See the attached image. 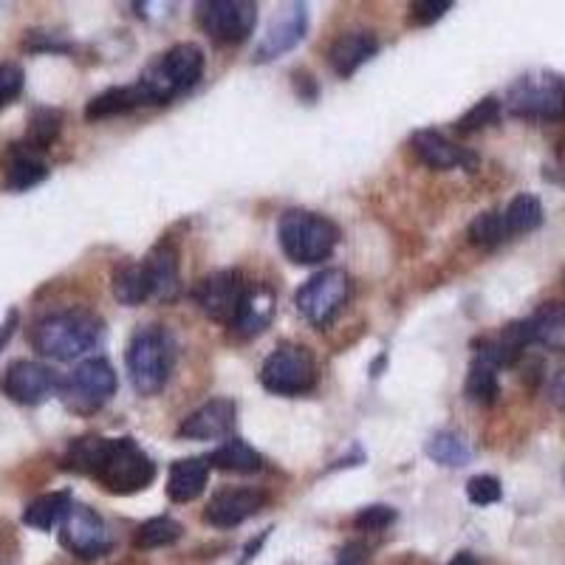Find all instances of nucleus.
Instances as JSON below:
<instances>
[{"instance_id": "37", "label": "nucleus", "mask_w": 565, "mask_h": 565, "mask_svg": "<svg viewBox=\"0 0 565 565\" xmlns=\"http://www.w3.org/2000/svg\"><path fill=\"white\" fill-rule=\"evenodd\" d=\"M23 85H26V74H23L20 65L0 63V110L23 94Z\"/></svg>"}, {"instance_id": "11", "label": "nucleus", "mask_w": 565, "mask_h": 565, "mask_svg": "<svg viewBox=\"0 0 565 565\" xmlns=\"http://www.w3.org/2000/svg\"><path fill=\"white\" fill-rule=\"evenodd\" d=\"M199 23L215 43H244L257 23V7L249 0H210L199 7Z\"/></svg>"}, {"instance_id": "14", "label": "nucleus", "mask_w": 565, "mask_h": 565, "mask_svg": "<svg viewBox=\"0 0 565 565\" xmlns=\"http://www.w3.org/2000/svg\"><path fill=\"white\" fill-rule=\"evenodd\" d=\"M309 29V14L302 3H289L275 20L269 23L266 34L255 49V63H271V60L289 54Z\"/></svg>"}, {"instance_id": "18", "label": "nucleus", "mask_w": 565, "mask_h": 565, "mask_svg": "<svg viewBox=\"0 0 565 565\" xmlns=\"http://www.w3.org/2000/svg\"><path fill=\"white\" fill-rule=\"evenodd\" d=\"M141 264H145V269H148L150 295H153V300L173 302L175 297L181 295L179 252H175V246L170 244V241L156 244Z\"/></svg>"}, {"instance_id": "8", "label": "nucleus", "mask_w": 565, "mask_h": 565, "mask_svg": "<svg viewBox=\"0 0 565 565\" xmlns=\"http://www.w3.org/2000/svg\"><path fill=\"white\" fill-rule=\"evenodd\" d=\"M507 108L521 119L540 122H559L565 119V85L563 79L543 74V77H521L509 88Z\"/></svg>"}, {"instance_id": "32", "label": "nucleus", "mask_w": 565, "mask_h": 565, "mask_svg": "<svg viewBox=\"0 0 565 565\" xmlns=\"http://www.w3.org/2000/svg\"><path fill=\"white\" fill-rule=\"evenodd\" d=\"M507 218L509 235H523V232H534L540 224H543V204H540L537 195L521 193L514 195L512 204L503 212Z\"/></svg>"}, {"instance_id": "21", "label": "nucleus", "mask_w": 565, "mask_h": 565, "mask_svg": "<svg viewBox=\"0 0 565 565\" xmlns=\"http://www.w3.org/2000/svg\"><path fill=\"white\" fill-rule=\"evenodd\" d=\"M275 317V291L264 282H257V286H249L246 289L244 302H241V311H238V320H235V331L241 337H255L260 331H266Z\"/></svg>"}, {"instance_id": "30", "label": "nucleus", "mask_w": 565, "mask_h": 565, "mask_svg": "<svg viewBox=\"0 0 565 565\" xmlns=\"http://www.w3.org/2000/svg\"><path fill=\"white\" fill-rule=\"evenodd\" d=\"M498 367H492L489 362L476 360L472 367H469V376H467V385H463V393L472 405H481L489 407L498 402L501 396V385H498Z\"/></svg>"}, {"instance_id": "39", "label": "nucleus", "mask_w": 565, "mask_h": 565, "mask_svg": "<svg viewBox=\"0 0 565 565\" xmlns=\"http://www.w3.org/2000/svg\"><path fill=\"white\" fill-rule=\"evenodd\" d=\"M371 554L362 543H348L340 554H337V563L334 565H367Z\"/></svg>"}, {"instance_id": "29", "label": "nucleus", "mask_w": 565, "mask_h": 565, "mask_svg": "<svg viewBox=\"0 0 565 565\" xmlns=\"http://www.w3.org/2000/svg\"><path fill=\"white\" fill-rule=\"evenodd\" d=\"M424 452H427V458H430V461L441 463V467H450V469L467 467V463L472 461V450L467 447V441H463L458 433H450V430H441V433H436V436L427 438V444H424Z\"/></svg>"}, {"instance_id": "40", "label": "nucleus", "mask_w": 565, "mask_h": 565, "mask_svg": "<svg viewBox=\"0 0 565 565\" xmlns=\"http://www.w3.org/2000/svg\"><path fill=\"white\" fill-rule=\"evenodd\" d=\"M18 326H20V311L18 309H9L7 320L0 322V348L7 345L9 340H12L14 328H18Z\"/></svg>"}, {"instance_id": "28", "label": "nucleus", "mask_w": 565, "mask_h": 565, "mask_svg": "<svg viewBox=\"0 0 565 565\" xmlns=\"http://www.w3.org/2000/svg\"><path fill=\"white\" fill-rule=\"evenodd\" d=\"M60 130H63V110L60 108H34L29 116L26 139L20 141L23 148L32 153H45L57 141Z\"/></svg>"}, {"instance_id": "24", "label": "nucleus", "mask_w": 565, "mask_h": 565, "mask_svg": "<svg viewBox=\"0 0 565 565\" xmlns=\"http://www.w3.org/2000/svg\"><path fill=\"white\" fill-rule=\"evenodd\" d=\"M71 507H74V501H71L68 489H60V492H45L29 503L26 512H23V523L32 529H38V532H52V529L63 526V521L68 518Z\"/></svg>"}, {"instance_id": "41", "label": "nucleus", "mask_w": 565, "mask_h": 565, "mask_svg": "<svg viewBox=\"0 0 565 565\" xmlns=\"http://www.w3.org/2000/svg\"><path fill=\"white\" fill-rule=\"evenodd\" d=\"M552 402L554 405L559 407V411H565V367L563 371L557 373V376H554V382H552Z\"/></svg>"}, {"instance_id": "25", "label": "nucleus", "mask_w": 565, "mask_h": 565, "mask_svg": "<svg viewBox=\"0 0 565 565\" xmlns=\"http://www.w3.org/2000/svg\"><path fill=\"white\" fill-rule=\"evenodd\" d=\"M532 342L548 348V351L565 353V306L563 302H546L529 317Z\"/></svg>"}, {"instance_id": "43", "label": "nucleus", "mask_w": 565, "mask_h": 565, "mask_svg": "<svg viewBox=\"0 0 565 565\" xmlns=\"http://www.w3.org/2000/svg\"><path fill=\"white\" fill-rule=\"evenodd\" d=\"M450 565H478V559L472 557L469 552H461V554H456V557L450 559Z\"/></svg>"}, {"instance_id": "33", "label": "nucleus", "mask_w": 565, "mask_h": 565, "mask_svg": "<svg viewBox=\"0 0 565 565\" xmlns=\"http://www.w3.org/2000/svg\"><path fill=\"white\" fill-rule=\"evenodd\" d=\"M469 244L481 246V249H492V246L503 244L509 238V226L507 218H503V212H483L478 215L467 230Z\"/></svg>"}, {"instance_id": "34", "label": "nucleus", "mask_w": 565, "mask_h": 565, "mask_svg": "<svg viewBox=\"0 0 565 565\" xmlns=\"http://www.w3.org/2000/svg\"><path fill=\"white\" fill-rule=\"evenodd\" d=\"M498 119H501V103H498L494 97H487V99H481V103L472 105V108H469L467 114L458 119L456 130L461 136L478 134V130L489 128V125H494Z\"/></svg>"}, {"instance_id": "2", "label": "nucleus", "mask_w": 565, "mask_h": 565, "mask_svg": "<svg viewBox=\"0 0 565 565\" xmlns=\"http://www.w3.org/2000/svg\"><path fill=\"white\" fill-rule=\"evenodd\" d=\"M103 337V320L88 309H65L34 322V351L57 362L79 360Z\"/></svg>"}, {"instance_id": "20", "label": "nucleus", "mask_w": 565, "mask_h": 565, "mask_svg": "<svg viewBox=\"0 0 565 565\" xmlns=\"http://www.w3.org/2000/svg\"><path fill=\"white\" fill-rule=\"evenodd\" d=\"M49 179V164L40 159V153H32L23 145H12L3 159V184L12 193H26L32 186L43 184Z\"/></svg>"}, {"instance_id": "17", "label": "nucleus", "mask_w": 565, "mask_h": 565, "mask_svg": "<svg viewBox=\"0 0 565 565\" xmlns=\"http://www.w3.org/2000/svg\"><path fill=\"white\" fill-rule=\"evenodd\" d=\"M235 413H238V407L232 398H212L181 422L179 436L186 441H215V438L230 436Z\"/></svg>"}, {"instance_id": "1", "label": "nucleus", "mask_w": 565, "mask_h": 565, "mask_svg": "<svg viewBox=\"0 0 565 565\" xmlns=\"http://www.w3.org/2000/svg\"><path fill=\"white\" fill-rule=\"evenodd\" d=\"M65 467L97 478L114 494H134L156 478L153 458L134 438H77L65 452Z\"/></svg>"}, {"instance_id": "38", "label": "nucleus", "mask_w": 565, "mask_h": 565, "mask_svg": "<svg viewBox=\"0 0 565 565\" xmlns=\"http://www.w3.org/2000/svg\"><path fill=\"white\" fill-rule=\"evenodd\" d=\"M450 9H452L450 0H416V3H411V14H407V20H411L413 26H433V23L441 20Z\"/></svg>"}, {"instance_id": "22", "label": "nucleus", "mask_w": 565, "mask_h": 565, "mask_svg": "<svg viewBox=\"0 0 565 565\" xmlns=\"http://www.w3.org/2000/svg\"><path fill=\"white\" fill-rule=\"evenodd\" d=\"M206 478H210V461L206 458H181L170 467L168 498L173 503L195 501L206 489Z\"/></svg>"}, {"instance_id": "4", "label": "nucleus", "mask_w": 565, "mask_h": 565, "mask_svg": "<svg viewBox=\"0 0 565 565\" xmlns=\"http://www.w3.org/2000/svg\"><path fill=\"white\" fill-rule=\"evenodd\" d=\"M277 241L291 264L315 266L331 257L340 244V226L309 210H289L280 215Z\"/></svg>"}, {"instance_id": "3", "label": "nucleus", "mask_w": 565, "mask_h": 565, "mask_svg": "<svg viewBox=\"0 0 565 565\" xmlns=\"http://www.w3.org/2000/svg\"><path fill=\"white\" fill-rule=\"evenodd\" d=\"M201 74H204V52L195 43H179L141 71L136 85L145 90L150 105H164L193 88Z\"/></svg>"}, {"instance_id": "26", "label": "nucleus", "mask_w": 565, "mask_h": 565, "mask_svg": "<svg viewBox=\"0 0 565 565\" xmlns=\"http://www.w3.org/2000/svg\"><path fill=\"white\" fill-rule=\"evenodd\" d=\"M110 291L122 306H141L150 300V280L145 264H122L116 266L114 277H110Z\"/></svg>"}, {"instance_id": "31", "label": "nucleus", "mask_w": 565, "mask_h": 565, "mask_svg": "<svg viewBox=\"0 0 565 565\" xmlns=\"http://www.w3.org/2000/svg\"><path fill=\"white\" fill-rule=\"evenodd\" d=\"M184 526L168 514H161V518H150L148 523H141L139 532L134 537V546L141 548V552H153V548H164L173 546L175 540L181 537Z\"/></svg>"}, {"instance_id": "10", "label": "nucleus", "mask_w": 565, "mask_h": 565, "mask_svg": "<svg viewBox=\"0 0 565 565\" xmlns=\"http://www.w3.org/2000/svg\"><path fill=\"white\" fill-rule=\"evenodd\" d=\"M246 289H249V282L244 280V275H241L238 269H224L195 282L193 300L199 302V309L204 311L210 320L224 322V326H235L241 302H244L246 297Z\"/></svg>"}, {"instance_id": "42", "label": "nucleus", "mask_w": 565, "mask_h": 565, "mask_svg": "<svg viewBox=\"0 0 565 565\" xmlns=\"http://www.w3.org/2000/svg\"><path fill=\"white\" fill-rule=\"evenodd\" d=\"M269 532H271V529H266V532H264V534H260V537H257V540H252L249 546H246V554H244V563H249V559H252V557H257V552H260V546H264V540H266V537H269Z\"/></svg>"}, {"instance_id": "6", "label": "nucleus", "mask_w": 565, "mask_h": 565, "mask_svg": "<svg viewBox=\"0 0 565 565\" xmlns=\"http://www.w3.org/2000/svg\"><path fill=\"white\" fill-rule=\"evenodd\" d=\"M260 382L275 396H302L315 391L317 362L309 348L286 342L266 356L260 367Z\"/></svg>"}, {"instance_id": "9", "label": "nucleus", "mask_w": 565, "mask_h": 565, "mask_svg": "<svg viewBox=\"0 0 565 565\" xmlns=\"http://www.w3.org/2000/svg\"><path fill=\"white\" fill-rule=\"evenodd\" d=\"M114 393H116V373L114 367H110V362L103 360V356L79 362L63 385L65 405L74 407V411L79 413L99 411V407H103Z\"/></svg>"}, {"instance_id": "35", "label": "nucleus", "mask_w": 565, "mask_h": 565, "mask_svg": "<svg viewBox=\"0 0 565 565\" xmlns=\"http://www.w3.org/2000/svg\"><path fill=\"white\" fill-rule=\"evenodd\" d=\"M467 498L476 507H492V503H498L503 498V487L494 476H476L469 478Z\"/></svg>"}, {"instance_id": "12", "label": "nucleus", "mask_w": 565, "mask_h": 565, "mask_svg": "<svg viewBox=\"0 0 565 565\" xmlns=\"http://www.w3.org/2000/svg\"><path fill=\"white\" fill-rule=\"evenodd\" d=\"M60 540H63V546L79 559H97L103 557V554H108L110 548L105 521L94 512V509L83 507V503H74V507H71L68 518H65L63 526H60Z\"/></svg>"}, {"instance_id": "13", "label": "nucleus", "mask_w": 565, "mask_h": 565, "mask_svg": "<svg viewBox=\"0 0 565 565\" xmlns=\"http://www.w3.org/2000/svg\"><path fill=\"white\" fill-rule=\"evenodd\" d=\"M57 387L60 382L52 367L32 360L12 362L7 373H3V380H0V391L7 393L12 402H18V405H40L49 396H54Z\"/></svg>"}, {"instance_id": "5", "label": "nucleus", "mask_w": 565, "mask_h": 565, "mask_svg": "<svg viewBox=\"0 0 565 565\" xmlns=\"http://www.w3.org/2000/svg\"><path fill=\"white\" fill-rule=\"evenodd\" d=\"M125 362H128V373L136 393H141V396H156V393L164 391L170 373H173V337H170V331H164L161 326L139 328V331L130 337Z\"/></svg>"}, {"instance_id": "23", "label": "nucleus", "mask_w": 565, "mask_h": 565, "mask_svg": "<svg viewBox=\"0 0 565 565\" xmlns=\"http://www.w3.org/2000/svg\"><path fill=\"white\" fill-rule=\"evenodd\" d=\"M141 105H150V103L139 85L108 88L85 105V119H88V122H99V119H110V116L130 114V110L141 108Z\"/></svg>"}, {"instance_id": "36", "label": "nucleus", "mask_w": 565, "mask_h": 565, "mask_svg": "<svg viewBox=\"0 0 565 565\" xmlns=\"http://www.w3.org/2000/svg\"><path fill=\"white\" fill-rule=\"evenodd\" d=\"M396 521V509L385 507V503H373V507H365L356 512L353 518V526L360 529V532H382L391 523Z\"/></svg>"}, {"instance_id": "16", "label": "nucleus", "mask_w": 565, "mask_h": 565, "mask_svg": "<svg viewBox=\"0 0 565 565\" xmlns=\"http://www.w3.org/2000/svg\"><path fill=\"white\" fill-rule=\"evenodd\" d=\"M411 148L416 153V159L422 164H427L430 170H452V168H463L472 170L478 168V156L469 153L467 148H458L452 145L447 136H441L438 130H416L411 136Z\"/></svg>"}, {"instance_id": "19", "label": "nucleus", "mask_w": 565, "mask_h": 565, "mask_svg": "<svg viewBox=\"0 0 565 565\" xmlns=\"http://www.w3.org/2000/svg\"><path fill=\"white\" fill-rule=\"evenodd\" d=\"M380 52V40L373 32H348L331 43L328 49V65L340 77H353L373 54Z\"/></svg>"}, {"instance_id": "27", "label": "nucleus", "mask_w": 565, "mask_h": 565, "mask_svg": "<svg viewBox=\"0 0 565 565\" xmlns=\"http://www.w3.org/2000/svg\"><path fill=\"white\" fill-rule=\"evenodd\" d=\"M210 467L215 469H226V472H257V469L264 467V456L249 447L244 438H230L224 441L215 452L206 456Z\"/></svg>"}, {"instance_id": "7", "label": "nucleus", "mask_w": 565, "mask_h": 565, "mask_svg": "<svg viewBox=\"0 0 565 565\" xmlns=\"http://www.w3.org/2000/svg\"><path fill=\"white\" fill-rule=\"evenodd\" d=\"M348 300H351V277L342 269L317 271L295 295L297 311L317 328L331 326L334 317L348 306Z\"/></svg>"}, {"instance_id": "15", "label": "nucleus", "mask_w": 565, "mask_h": 565, "mask_svg": "<svg viewBox=\"0 0 565 565\" xmlns=\"http://www.w3.org/2000/svg\"><path fill=\"white\" fill-rule=\"evenodd\" d=\"M266 492L260 489H221V492L212 494L210 507L204 512V521L215 529H232L241 526L244 521H249L252 514H257L266 507Z\"/></svg>"}]
</instances>
